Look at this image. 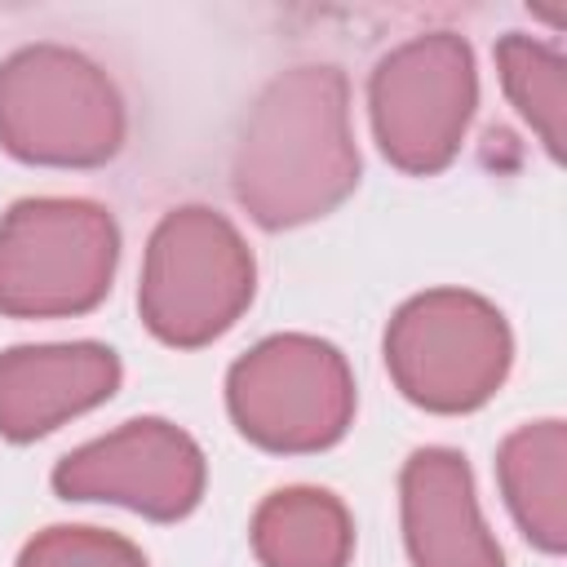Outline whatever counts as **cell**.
<instances>
[{
    "instance_id": "cell-1",
    "label": "cell",
    "mask_w": 567,
    "mask_h": 567,
    "mask_svg": "<svg viewBox=\"0 0 567 567\" xmlns=\"http://www.w3.org/2000/svg\"><path fill=\"white\" fill-rule=\"evenodd\" d=\"M230 182L266 230L332 213L359 182L346 75L328 62L275 75L239 133Z\"/></svg>"
},
{
    "instance_id": "cell-2",
    "label": "cell",
    "mask_w": 567,
    "mask_h": 567,
    "mask_svg": "<svg viewBox=\"0 0 567 567\" xmlns=\"http://www.w3.org/2000/svg\"><path fill=\"white\" fill-rule=\"evenodd\" d=\"M0 146L27 164H106L124 146V102L84 53L27 44L0 62Z\"/></svg>"
},
{
    "instance_id": "cell-3",
    "label": "cell",
    "mask_w": 567,
    "mask_h": 567,
    "mask_svg": "<svg viewBox=\"0 0 567 567\" xmlns=\"http://www.w3.org/2000/svg\"><path fill=\"white\" fill-rule=\"evenodd\" d=\"M252 279L257 266L239 230L221 213L186 204L173 208L146 244L137 306L159 341L204 346L248 310Z\"/></svg>"
},
{
    "instance_id": "cell-4",
    "label": "cell",
    "mask_w": 567,
    "mask_h": 567,
    "mask_svg": "<svg viewBox=\"0 0 567 567\" xmlns=\"http://www.w3.org/2000/svg\"><path fill=\"white\" fill-rule=\"evenodd\" d=\"M120 230L89 199H22L0 221V315L93 310L115 275Z\"/></svg>"
},
{
    "instance_id": "cell-5",
    "label": "cell",
    "mask_w": 567,
    "mask_h": 567,
    "mask_svg": "<svg viewBox=\"0 0 567 567\" xmlns=\"http://www.w3.org/2000/svg\"><path fill=\"white\" fill-rule=\"evenodd\" d=\"M514 359L505 315L461 288H434L399 306L385 328L394 385L430 412H470L496 394Z\"/></svg>"
},
{
    "instance_id": "cell-6",
    "label": "cell",
    "mask_w": 567,
    "mask_h": 567,
    "mask_svg": "<svg viewBox=\"0 0 567 567\" xmlns=\"http://www.w3.org/2000/svg\"><path fill=\"white\" fill-rule=\"evenodd\" d=\"M226 403L244 439L270 452H319L332 447L354 416V377L337 346L284 332L230 368Z\"/></svg>"
},
{
    "instance_id": "cell-7",
    "label": "cell",
    "mask_w": 567,
    "mask_h": 567,
    "mask_svg": "<svg viewBox=\"0 0 567 567\" xmlns=\"http://www.w3.org/2000/svg\"><path fill=\"white\" fill-rule=\"evenodd\" d=\"M478 102L474 53L452 31L412 35L390 49L368 84L381 155L403 173H439L465 142Z\"/></svg>"
},
{
    "instance_id": "cell-8",
    "label": "cell",
    "mask_w": 567,
    "mask_h": 567,
    "mask_svg": "<svg viewBox=\"0 0 567 567\" xmlns=\"http://www.w3.org/2000/svg\"><path fill=\"white\" fill-rule=\"evenodd\" d=\"M53 487L66 501H111L133 514L173 523L199 505L204 452L159 416L128 421L58 461Z\"/></svg>"
},
{
    "instance_id": "cell-9",
    "label": "cell",
    "mask_w": 567,
    "mask_h": 567,
    "mask_svg": "<svg viewBox=\"0 0 567 567\" xmlns=\"http://www.w3.org/2000/svg\"><path fill=\"white\" fill-rule=\"evenodd\" d=\"M115 385H120V359L97 341L4 350L0 354V434L13 443L40 439L62 421L111 399Z\"/></svg>"
},
{
    "instance_id": "cell-10",
    "label": "cell",
    "mask_w": 567,
    "mask_h": 567,
    "mask_svg": "<svg viewBox=\"0 0 567 567\" xmlns=\"http://www.w3.org/2000/svg\"><path fill=\"white\" fill-rule=\"evenodd\" d=\"M403 540L412 567H501L461 452L421 447L403 465Z\"/></svg>"
},
{
    "instance_id": "cell-11",
    "label": "cell",
    "mask_w": 567,
    "mask_h": 567,
    "mask_svg": "<svg viewBox=\"0 0 567 567\" xmlns=\"http://www.w3.org/2000/svg\"><path fill=\"white\" fill-rule=\"evenodd\" d=\"M496 474L509 514L536 540L545 554H558L567 545V430L563 421H536L518 425L501 452Z\"/></svg>"
},
{
    "instance_id": "cell-12",
    "label": "cell",
    "mask_w": 567,
    "mask_h": 567,
    "mask_svg": "<svg viewBox=\"0 0 567 567\" xmlns=\"http://www.w3.org/2000/svg\"><path fill=\"white\" fill-rule=\"evenodd\" d=\"M354 523L332 492L284 487L252 514V554L261 567H346Z\"/></svg>"
},
{
    "instance_id": "cell-13",
    "label": "cell",
    "mask_w": 567,
    "mask_h": 567,
    "mask_svg": "<svg viewBox=\"0 0 567 567\" xmlns=\"http://www.w3.org/2000/svg\"><path fill=\"white\" fill-rule=\"evenodd\" d=\"M496 66H501V84H505L509 102L536 128L545 151L558 159L563 137H567V66H563L558 49H549L523 31H509L496 44Z\"/></svg>"
},
{
    "instance_id": "cell-14",
    "label": "cell",
    "mask_w": 567,
    "mask_h": 567,
    "mask_svg": "<svg viewBox=\"0 0 567 567\" xmlns=\"http://www.w3.org/2000/svg\"><path fill=\"white\" fill-rule=\"evenodd\" d=\"M18 567H146V554L102 527H49L27 540Z\"/></svg>"
}]
</instances>
